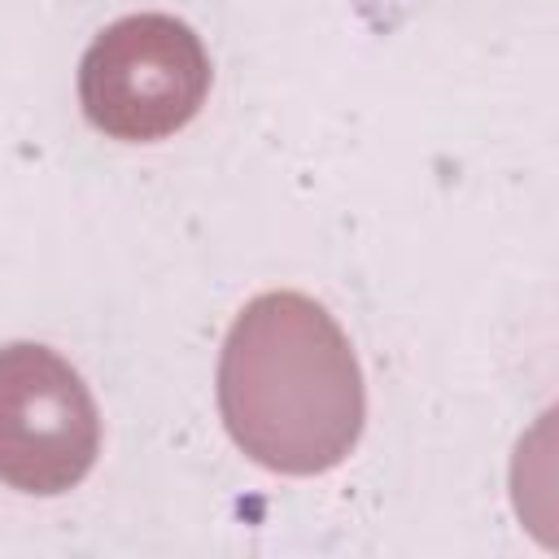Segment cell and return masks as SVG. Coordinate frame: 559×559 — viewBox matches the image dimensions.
Listing matches in <instances>:
<instances>
[{"label": "cell", "instance_id": "1", "mask_svg": "<svg viewBox=\"0 0 559 559\" xmlns=\"http://www.w3.org/2000/svg\"><path fill=\"white\" fill-rule=\"evenodd\" d=\"M240 323L284 371V393L258 406L240 428H231V437L253 459L280 472L332 467L358 437L362 389L358 380H314V384H297V380L349 358L341 332L328 323L319 306L301 297H262L245 310Z\"/></svg>", "mask_w": 559, "mask_h": 559}, {"label": "cell", "instance_id": "2", "mask_svg": "<svg viewBox=\"0 0 559 559\" xmlns=\"http://www.w3.org/2000/svg\"><path fill=\"white\" fill-rule=\"evenodd\" d=\"M96 454V415L79 376L39 345L0 354V476L31 493L74 485Z\"/></svg>", "mask_w": 559, "mask_h": 559}, {"label": "cell", "instance_id": "3", "mask_svg": "<svg viewBox=\"0 0 559 559\" xmlns=\"http://www.w3.org/2000/svg\"><path fill=\"white\" fill-rule=\"evenodd\" d=\"M192 31L166 17H131L118 22L83 61V100H87V118L105 131L131 135V118H135V100L144 87V122L140 135H157L170 131L179 122L192 118L201 87H205V61L201 52L162 66L157 74H148L157 61H166Z\"/></svg>", "mask_w": 559, "mask_h": 559}]
</instances>
